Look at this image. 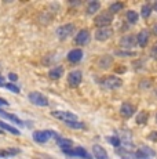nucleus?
Wrapping results in <instances>:
<instances>
[{"mask_svg": "<svg viewBox=\"0 0 157 159\" xmlns=\"http://www.w3.org/2000/svg\"><path fill=\"white\" fill-rule=\"evenodd\" d=\"M51 137L58 139L57 133L53 131V130H37V131L33 133V140H35L36 143H39V144H44V143H47Z\"/></svg>", "mask_w": 157, "mask_h": 159, "instance_id": "f257e3e1", "label": "nucleus"}, {"mask_svg": "<svg viewBox=\"0 0 157 159\" xmlns=\"http://www.w3.org/2000/svg\"><path fill=\"white\" fill-rule=\"evenodd\" d=\"M101 84H102V87L108 89V90H114V89L121 87L123 80L119 78V76L112 75V76H106L105 79H102Z\"/></svg>", "mask_w": 157, "mask_h": 159, "instance_id": "f03ea898", "label": "nucleus"}, {"mask_svg": "<svg viewBox=\"0 0 157 159\" xmlns=\"http://www.w3.org/2000/svg\"><path fill=\"white\" fill-rule=\"evenodd\" d=\"M29 100H31V102H33L35 105H39V107H47L48 105V100L47 97L44 96V94L39 93V91H32V93H29Z\"/></svg>", "mask_w": 157, "mask_h": 159, "instance_id": "7ed1b4c3", "label": "nucleus"}, {"mask_svg": "<svg viewBox=\"0 0 157 159\" xmlns=\"http://www.w3.org/2000/svg\"><path fill=\"white\" fill-rule=\"evenodd\" d=\"M51 115H53L54 118L62 120L63 123H66V122H72V120H77V116L74 114H72V112H69V111H53Z\"/></svg>", "mask_w": 157, "mask_h": 159, "instance_id": "20e7f679", "label": "nucleus"}, {"mask_svg": "<svg viewBox=\"0 0 157 159\" xmlns=\"http://www.w3.org/2000/svg\"><path fill=\"white\" fill-rule=\"evenodd\" d=\"M95 25L98 28H109V25L112 24V14L109 13H102L95 18Z\"/></svg>", "mask_w": 157, "mask_h": 159, "instance_id": "39448f33", "label": "nucleus"}, {"mask_svg": "<svg viewBox=\"0 0 157 159\" xmlns=\"http://www.w3.org/2000/svg\"><path fill=\"white\" fill-rule=\"evenodd\" d=\"M63 154L69 155V157H78V158H83V159H92V157L86 151L84 148L81 147H77L74 149H63Z\"/></svg>", "mask_w": 157, "mask_h": 159, "instance_id": "423d86ee", "label": "nucleus"}, {"mask_svg": "<svg viewBox=\"0 0 157 159\" xmlns=\"http://www.w3.org/2000/svg\"><path fill=\"white\" fill-rule=\"evenodd\" d=\"M74 32V25L73 24H66V25H62L57 29V35H58L59 39H66Z\"/></svg>", "mask_w": 157, "mask_h": 159, "instance_id": "0eeeda50", "label": "nucleus"}, {"mask_svg": "<svg viewBox=\"0 0 157 159\" xmlns=\"http://www.w3.org/2000/svg\"><path fill=\"white\" fill-rule=\"evenodd\" d=\"M81 79H83V73L80 71H72L68 75V83L72 87H77L81 83Z\"/></svg>", "mask_w": 157, "mask_h": 159, "instance_id": "6e6552de", "label": "nucleus"}, {"mask_svg": "<svg viewBox=\"0 0 157 159\" xmlns=\"http://www.w3.org/2000/svg\"><path fill=\"white\" fill-rule=\"evenodd\" d=\"M120 46H121L123 48H125V50L135 47V46H137V38H135V36H132V35L123 36V38L120 39Z\"/></svg>", "mask_w": 157, "mask_h": 159, "instance_id": "1a4fd4ad", "label": "nucleus"}, {"mask_svg": "<svg viewBox=\"0 0 157 159\" xmlns=\"http://www.w3.org/2000/svg\"><path fill=\"white\" fill-rule=\"evenodd\" d=\"M113 35V30L110 28H98L95 30V39L99 42H105Z\"/></svg>", "mask_w": 157, "mask_h": 159, "instance_id": "9d476101", "label": "nucleus"}, {"mask_svg": "<svg viewBox=\"0 0 157 159\" xmlns=\"http://www.w3.org/2000/svg\"><path fill=\"white\" fill-rule=\"evenodd\" d=\"M135 111H137L135 107L131 105V104H128V102H124L121 107H120V114H121V116L125 119L131 118V116L135 114Z\"/></svg>", "mask_w": 157, "mask_h": 159, "instance_id": "9b49d317", "label": "nucleus"}, {"mask_svg": "<svg viewBox=\"0 0 157 159\" xmlns=\"http://www.w3.org/2000/svg\"><path fill=\"white\" fill-rule=\"evenodd\" d=\"M74 42H76L77 44H87L90 42V32L87 29H81L80 32L76 35V39H74Z\"/></svg>", "mask_w": 157, "mask_h": 159, "instance_id": "f8f14e48", "label": "nucleus"}, {"mask_svg": "<svg viewBox=\"0 0 157 159\" xmlns=\"http://www.w3.org/2000/svg\"><path fill=\"white\" fill-rule=\"evenodd\" d=\"M147 42H149V32H147L146 29H142L137 35V43L139 44L141 47H146Z\"/></svg>", "mask_w": 157, "mask_h": 159, "instance_id": "ddd939ff", "label": "nucleus"}, {"mask_svg": "<svg viewBox=\"0 0 157 159\" xmlns=\"http://www.w3.org/2000/svg\"><path fill=\"white\" fill-rule=\"evenodd\" d=\"M92 154H94L95 159H108V152L106 149L104 148V147L95 144L94 147H92Z\"/></svg>", "mask_w": 157, "mask_h": 159, "instance_id": "4468645a", "label": "nucleus"}, {"mask_svg": "<svg viewBox=\"0 0 157 159\" xmlns=\"http://www.w3.org/2000/svg\"><path fill=\"white\" fill-rule=\"evenodd\" d=\"M81 58H83V51L80 48H74V50H70L68 53V60L70 62H78Z\"/></svg>", "mask_w": 157, "mask_h": 159, "instance_id": "2eb2a0df", "label": "nucleus"}, {"mask_svg": "<svg viewBox=\"0 0 157 159\" xmlns=\"http://www.w3.org/2000/svg\"><path fill=\"white\" fill-rule=\"evenodd\" d=\"M0 118H4V119H7V120L13 122V123H15V125H22V120H21L18 116L13 115V114H8V112L3 111V109H0Z\"/></svg>", "mask_w": 157, "mask_h": 159, "instance_id": "dca6fc26", "label": "nucleus"}, {"mask_svg": "<svg viewBox=\"0 0 157 159\" xmlns=\"http://www.w3.org/2000/svg\"><path fill=\"white\" fill-rule=\"evenodd\" d=\"M63 75V66H54L53 69H50V72H48V76H50V79H53V80H57V79H59L61 76Z\"/></svg>", "mask_w": 157, "mask_h": 159, "instance_id": "f3484780", "label": "nucleus"}, {"mask_svg": "<svg viewBox=\"0 0 157 159\" xmlns=\"http://www.w3.org/2000/svg\"><path fill=\"white\" fill-rule=\"evenodd\" d=\"M99 8H101V3L96 2V0H92V2H90L88 4H87V14L88 15H92L95 14L96 11H99Z\"/></svg>", "mask_w": 157, "mask_h": 159, "instance_id": "a211bd4d", "label": "nucleus"}, {"mask_svg": "<svg viewBox=\"0 0 157 159\" xmlns=\"http://www.w3.org/2000/svg\"><path fill=\"white\" fill-rule=\"evenodd\" d=\"M112 62H113V58H112L110 56H104V57L99 58L98 66L99 68L106 69V68H109V66H112Z\"/></svg>", "mask_w": 157, "mask_h": 159, "instance_id": "6ab92c4d", "label": "nucleus"}, {"mask_svg": "<svg viewBox=\"0 0 157 159\" xmlns=\"http://www.w3.org/2000/svg\"><path fill=\"white\" fill-rule=\"evenodd\" d=\"M57 144L61 147L62 151H63V149H70L73 141H72V140H69V139H61V137H58V139H57Z\"/></svg>", "mask_w": 157, "mask_h": 159, "instance_id": "aec40b11", "label": "nucleus"}, {"mask_svg": "<svg viewBox=\"0 0 157 159\" xmlns=\"http://www.w3.org/2000/svg\"><path fill=\"white\" fill-rule=\"evenodd\" d=\"M0 130H7V131H10V133L15 134V136H18V134H21V133H19V130H18V129H15L14 126H11V125H7L6 122H2V120H0Z\"/></svg>", "mask_w": 157, "mask_h": 159, "instance_id": "412c9836", "label": "nucleus"}, {"mask_svg": "<svg viewBox=\"0 0 157 159\" xmlns=\"http://www.w3.org/2000/svg\"><path fill=\"white\" fill-rule=\"evenodd\" d=\"M123 8H124V4H123V3H119V2L112 3L109 6V14H117V13H120Z\"/></svg>", "mask_w": 157, "mask_h": 159, "instance_id": "4be33fe9", "label": "nucleus"}, {"mask_svg": "<svg viewBox=\"0 0 157 159\" xmlns=\"http://www.w3.org/2000/svg\"><path fill=\"white\" fill-rule=\"evenodd\" d=\"M147 119H149V114H147L146 111L138 112V115H137V123L138 125H145L147 122Z\"/></svg>", "mask_w": 157, "mask_h": 159, "instance_id": "5701e85b", "label": "nucleus"}, {"mask_svg": "<svg viewBox=\"0 0 157 159\" xmlns=\"http://www.w3.org/2000/svg\"><path fill=\"white\" fill-rule=\"evenodd\" d=\"M152 11H153L152 6H150V4H143V6H142L141 14H142V17H143L145 20H147V18L150 17V14H152Z\"/></svg>", "mask_w": 157, "mask_h": 159, "instance_id": "b1692460", "label": "nucleus"}, {"mask_svg": "<svg viewBox=\"0 0 157 159\" xmlns=\"http://www.w3.org/2000/svg\"><path fill=\"white\" fill-rule=\"evenodd\" d=\"M127 20H128L129 24H137L138 22V14H137V11H134V10L127 11Z\"/></svg>", "mask_w": 157, "mask_h": 159, "instance_id": "393cba45", "label": "nucleus"}, {"mask_svg": "<svg viewBox=\"0 0 157 159\" xmlns=\"http://www.w3.org/2000/svg\"><path fill=\"white\" fill-rule=\"evenodd\" d=\"M66 126L72 127V129H84V123L83 122H78V120H72V122H66Z\"/></svg>", "mask_w": 157, "mask_h": 159, "instance_id": "a878e982", "label": "nucleus"}, {"mask_svg": "<svg viewBox=\"0 0 157 159\" xmlns=\"http://www.w3.org/2000/svg\"><path fill=\"white\" fill-rule=\"evenodd\" d=\"M108 140H109V143H110V144L113 145V147H120V144H121V141H120V139H119L117 136H114V137H109Z\"/></svg>", "mask_w": 157, "mask_h": 159, "instance_id": "bb28decb", "label": "nucleus"}, {"mask_svg": "<svg viewBox=\"0 0 157 159\" xmlns=\"http://www.w3.org/2000/svg\"><path fill=\"white\" fill-rule=\"evenodd\" d=\"M116 54H117V56H120V57H131V56H135L132 51H128V50H119V51H116Z\"/></svg>", "mask_w": 157, "mask_h": 159, "instance_id": "cd10ccee", "label": "nucleus"}, {"mask_svg": "<svg viewBox=\"0 0 157 159\" xmlns=\"http://www.w3.org/2000/svg\"><path fill=\"white\" fill-rule=\"evenodd\" d=\"M6 87L10 91H13V93H19V89H18L15 84H11V83H8V84H4Z\"/></svg>", "mask_w": 157, "mask_h": 159, "instance_id": "c85d7f7f", "label": "nucleus"}, {"mask_svg": "<svg viewBox=\"0 0 157 159\" xmlns=\"http://www.w3.org/2000/svg\"><path fill=\"white\" fill-rule=\"evenodd\" d=\"M150 56H152L153 58H157V42L153 44L152 50H150Z\"/></svg>", "mask_w": 157, "mask_h": 159, "instance_id": "c756f323", "label": "nucleus"}, {"mask_svg": "<svg viewBox=\"0 0 157 159\" xmlns=\"http://www.w3.org/2000/svg\"><path fill=\"white\" fill-rule=\"evenodd\" d=\"M8 79H10L11 82H17L18 80V76L15 73H8Z\"/></svg>", "mask_w": 157, "mask_h": 159, "instance_id": "7c9ffc66", "label": "nucleus"}, {"mask_svg": "<svg viewBox=\"0 0 157 159\" xmlns=\"http://www.w3.org/2000/svg\"><path fill=\"white\" fill-rule=\"evenodd\" d=\"M149 139L150 140H155V141H156V140H157V131H152V134L149 136Z\"/></svg>", "mask_w": 157, "mask_h": 159, "instance_id": "2f4dec72", "label": "nucleus"}, {"mask_svg": "<svg viewBox=\"0 0 157 159\" xmlns=\"http://www.w3.org/2000/svg\"><path fill=\"white\" fill-rule=\"evenodd\" d=\"M6 105H8V102H7V101H6V100L0 98V107H6Z\"/></svg>", "mask_w": 157, "mask_h": 159, "instance_id": "473e14b6", "label": "nucleus"}, {"mask_svg": "<svg viewBox=\"0 0 157 159\" xmlns=\"http://www.w3.org/2000/svg\"><path fill=\"white\" fill-rule=\"evenodd\" d=\"M0 86H4V80H3L2 76H0Z\"/></svg>", "mask_w": 157, "mask_h": 159, "instance_id": "72a5a7b5", "label": "nucleus"}, {"mask_svg": "<svg viewBox=\"0 0 157 159\" xmlns=\"http://www.w3.org/2000/svg\"><path fill=\"white\" fill-rule=\"evenodd\" d=\"M153 30H155V33H156V35H157V25L155 26V28H153Z\"/></svg>", "mask_w": 157, "mask_h": 159, "instance_id": "f704fd0d", "label": "nucleus"}, {"mask_svg": "<svg viewBox=\"0 0 157 159\" xmlns=\"http://www.w3.org/2000/svg\"><path fill=\"white\" fill-rule=\"evenodd\" d=\"M155 8H156V10H157V2H156V4H155Z\"/></svg>", "mask_w": 157, "mask_h": 159, "instance_id": "c9c22d12", "label": "nucleus"}, {"mask_svg": "<svg viewBox=\"0 0 157 159\" xmlns=\"http://www.w3.org/2000/svg\"><path fill=\"white\" fill-rule=\"evenodd\" d=\"M123 159H129V158H123Z\"/></svg>", "mask_w": 157, "mask_h": 159, "instance_id": "e433bc0d", "label": "nucleus"}, {"mask_svg": "<svg viewBox=\"0 0 157 159\" xmlns=\"http://www.w3.org/2000/svg\"><path fill=\"white\" fill-rule=\"evenodd\" d=\"M2 133H3V131H2V130H0V134H2Z\"/></svg>", "mask_w": 157, "mask_h": 159, "instance_id": "4c0bfd02", "label": "nucleus"}, {"mask_svg": "<svg viewBox=\"0 0 157 159\" xmlns=\"http://www.w3.org/2000/svg\"><path fill=\"white\" fill-rule=\"evenodd\" d=\"M156 120H157V115H156Z\"/></svg>", "mask_w": 157, "mask_h": 159, "instance_id": "58836bf2", "label": "nucleus"}]
</instances>
